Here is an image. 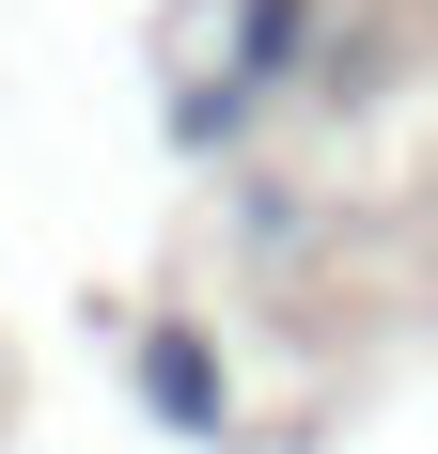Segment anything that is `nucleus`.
<instances>
[{
  "instance_id": "obj_1",
  "label": "nucleus",
  "mask_w": 438,
  "mask_h": 454,
  "mask_svg": "<svg viewBox=\"0 0 438 454\" xmlns=\"http://www.w3.org/2000/svg\"><path fill=\"white\" fill-rule=\"evenodd\" d=\"M141 408L173 423V439H219V423H235V376H219V345H204L188 314L141 329Z\"/></svg>"
},
{
  "instance_id": "obj_2",
  "label": "nucleus",
  "mask_w": 438,
  "mask_h": 454,
  "mask_svg": "<svg viewBox=\"0 0 438 454\" xmlns=\"http://www.w3.org/2000/svg\"><path fill=\"white\" fill-rule=\"evenodd\" d=\"M313 63V0H235V94H282Z\"/></svg>"
}]
</instances>
